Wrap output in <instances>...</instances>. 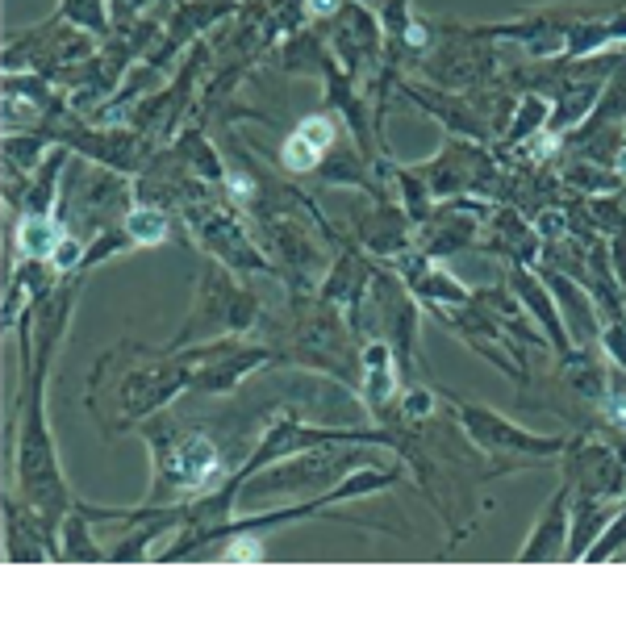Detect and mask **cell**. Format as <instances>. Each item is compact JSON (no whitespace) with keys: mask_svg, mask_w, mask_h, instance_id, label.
I'll use <instances>...</instances> for the list:
<instances>
[{"mask_svg":"<svg viewBox=\"0 0 626 626\" xmlns=\"http://www.w3.org/2000/svg\"><path fill=\"white\" fill-rule=\"evenodd\" d=\"M326 142H330V121H326V117H309V121L288 138L284 163H288L292 171H309V167L318 163V155L326 150Z\"/></svg>","mask_w":626,"mask_h":626,"instance_id":"obj_1","label":"cell"},{"mask_svg":"<svg viewBox=\"0 0 626 626\" xmlns=\"http://www.w3.org/2000/svg\"><path fill=\"white\" fill-rule=\"evenodd\" d=\"M50 255H54V263H58V267H71V263L79 259V247H75L71 238H58V247H54Z\"/></svg>","mask_w":626,"mask_h":626,"instance_id":"obj_5","label":"cell"},{"mask_svg":"<svg viewBox=\"0 0 626 626\" xmlns=\"http://www.w3.org/2000/svg\"><path fill=\"white\" fill-rule=\"evenodd\" d=\"M125 230H130L138 242H159L163 230H167V221H163L155 209H134V213L125 217Z\"/></svg>","mask_w":626,"mask_h":626,"instance_id":"obj_3","label":"cell"},{"mask_svg":"<svg viewBox=\"0 0 626 626\" xmlns=\"http://www.w3.org/2000/svg\"><path fill=\"white\" fill-rule=\"evenodd\" d=\"M175 468H180V476H184L188 485H201V480L213 472V447H209L205 439H192V443L180 451Z\"/></svg>","mask_w":626,"mask_h":626,"instance_id":"obj_2","label":"cell"},{"mask_svg":"<svg viewBox=\"0 0 626 626\" xmlns=\"http://www.w3.org/2000/svg\"><path fill=\"white\" fill-rule=\"evenodd\" d=\"M313 8H334V0H313Z\"/></svg>","mask_w":626,"mask_h":626,"instance_id":"obj_8","label":"cell"},{"mask_svg":"<svg viewBox=\"0 0 626 626\" xmlns=\"http://www.w3.org/2000/svg\"><path fill=\"white\" fill-rule=\"evenodd\" d=\"M21 247H25L29 255H42V251H54V247H58V234H50L46 221H25V226H21Z\"/></svg>","mask_w":626,"mask_h":626,"instance_id":"obj_4","label":"cell"},{"mask_svg":"<svg viewBox=\"0 0 626 626\" xmlns=\"http://www.w3.org/2000/svg\"><path fill=\"white\" fill-rule=\"evenodd\" d=\"M618 163H623V171H626V150H623V159H618Z\"/></svg>","mask_w":626,"mask_h":626,"instance_id":"obj_9","label":"cell"},{"mask_svg":"<svg viewBox=\"0 0 626 626\" xmlns=\"http://www.w3.org/2000/svg\"><path fill=\"white\" fill-rule=\"evenodd\" d=\"M226 560H259V543H238L226 551Z\"/></svg>","mask_w":626,"mask_h":626,"instance_id":"obj_6","label":"cell"},{"mask_svg":"<svg viewBox=\"0 0 626 626\" xmlns=\"http://www.w3.org/2000/svg\"><path fill=\"white\" fill-rule=\"evenodd\" d=\"M230 188H234V192H238V196H247V188H251V184H247V180H242V175H234V180H230Z\"/></svg>","mask_w":626,"mask_h":626,"instance_id":"obj_7","label":"cell"}]
</instances>
